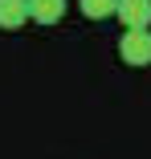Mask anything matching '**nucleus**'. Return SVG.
<instances>
[{"label": "nucleus", "mask_w": 151, "mask_h": 159, "mask_svg": "<svg viewBox=\"0 0 151 159\" xmlns=\"http://www.w3.org/2000/svg\"><path fill=\"white\" fill-rule=\"evenodd\" d=\"M118 57L127 66H151V29H127L123 41H118Z\"/></svg>", "instance_id": "obj_1"}, {"label": "nucleus", "mask_w": 151, "mask_h": 159, "mask_svg": "<svg viewBox=\"0 0 151 159\" xmlns=\"http://www.w3.org/2000/svg\"><path fill=\"white\" fill-rule=\"evenodd\" d=\"M114 16L123 20V29H151V0H118Z\"/></svg>", "instance_id": "obj_2"}, {"label": "nucleus", "mask_w": 151, "mask_h": 159, "mask_svg": "<svg viewBox=\"0 0 151 159\" xmlns=\"http://www.w3.org/2000/svg\"><path fill=\"white\" fill-rule=\"evenodd\" d=\"M66 16V0H29V20L37 25H57Z\"/></svg>", "instance_id": "obj_3"}, {"label": "nucleus", "mask_w": 151, "mask_h": 159, "mask_svg": "<svg viewBox=\"0 0 151 159\" xmlns=\"http://www.w3.org/2000/svg\"><path fill=\"white\" fill-rule=\"evenodd\" d=\"M29 20V0H0V29H21Z\"/></svg>", "instance_id": "obj_4"}, {"label": "nucleus", "mask_w": 151, "mask_h": 159, "mask_svg": "<svg viewBox=\"0 0 151 159\" xmlns=\"http://www.w3.org/2000/svg\"><path fill=\"white\" fill-rule=\"evenodd\" d=\"M78 4H82V12H86L90 20H102V16H114L118 0H78Z\"/></svg>", "instance_id": "obj_5"}]
</instances>
